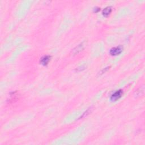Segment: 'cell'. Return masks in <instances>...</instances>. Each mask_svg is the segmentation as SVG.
Masks as SVG:
<instances>
[{"label":"cell","mask_w":145,"mask_h":145,"mask_svg":"<svg viewBox=\"0 0 145 145\" xmlns=\"http://www.w3.org/2000/svg\"><path fill=\"white\" fill-rule=\"evenodd\" d=\"M122 49H123V48L120 46L116 47H114V48L111 49L110 53L112 56H117L121 53L122 51Z\"/></svg>","instance_id":"cell-1"},{"label":"cell","mask_w":145,"mask_h":145,"mask_svg":"<svg viewBox=\"0 0 145 145\" xmlns=\"http://www.w3.org/2000/svg\"><path fill=\"white\" fill-rule=\"evenodd\" d=\"M122 94H123V93H122V91L121 90H118V91H116L115 93L112 94L111 97V100L112 101L117 100L118 99H119L121 97Z\"/></svg>","instance_id":"cell-2"},{"label":"cell","mask_w":145,"mask_h":145,"mask_svg":"<svg viewBox=\"0 0 145 145\" xmlns=\"http://www.w3.org/2000/svg\"><path fill=\"white\" fill-rule=\"evenodd\" d=\"M50 60V56H44L41 58L40 64L41 65L46 66L49 63Z\"/></svg>","instance_id":"cell-3"},{"label":"cell","mask_w":145,"mask_h":145,"mask_svg":"<svg viewBox=\"0 0 145 145\" xmlns=\"http://www.w3.org/2000/svg\"><path fill=\"white\" fill-rule=\"evenodd\" d=\"M83 48H84L83 44V43H81V44L78 45V46L76 47V48H75L73 50V51H72L73 54H74V55H75V54L78 53L79 52L82 51V50H83Z\"/></svg>","instance_id":"cell-4"},{"label":"cell","mask_w":145,"mask_h":145,"mask_svg":"<svg viewBox=\"0 0 145 145\" xmlns=\"http://www.w3.org/2000/svg\"><path fill=\"white\" fill-rule=\"evenodd\" d=\"M111 12H112V8H111V7L108 6V7H105L104 10H103L102 14L103 15V16L107 17V16H110V14H111Z\"/></svg>","instance_id":"cell-5"},{"label":"cell","mask_w":145,"mask_h":145,"mask_svg":"<svg viewBox=\"0 0 145 145\" xmlns=\"http://www.w3.org/2000/svg\"><path fill=\"white\" fill-rule=\"evenodd\" d=\"M144 88L142 87V88H139V90H137L136 91V94H137V95H140V94L141 95V93H144Z\"/></svg>","instance_id":"cell-6"},{"label":"cell","mask_w":145,"mask_h":145,"mask_svg":"<svg viewBox=\"0 0 145 145\" xmlns=\"http://www.w3.org/2000/svg\"><path fill=\"white\" fill-rule=\"evenodd\" d=\"M99 10H100V8H99V7H95V9H94V12H95V13L98 12Z\"/></svg>","instance_id":"cell-7"}]
</instances>
